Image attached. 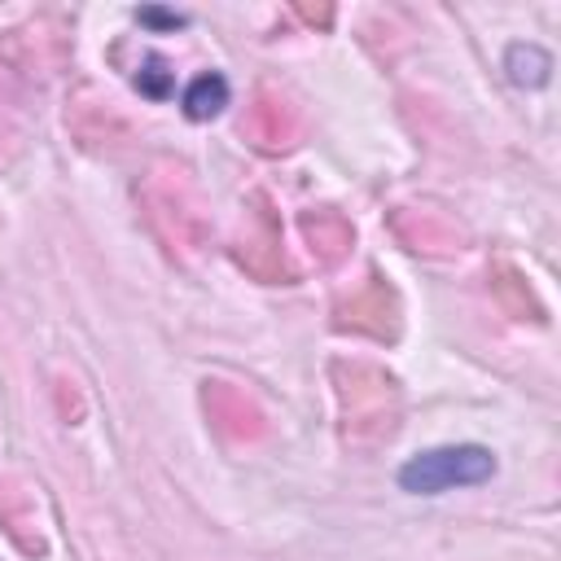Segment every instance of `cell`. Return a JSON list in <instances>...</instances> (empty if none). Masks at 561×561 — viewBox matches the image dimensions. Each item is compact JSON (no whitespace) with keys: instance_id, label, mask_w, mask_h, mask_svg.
Returning a JSON list of instances; mask_svg holds the SVG:
<instances>
[{"instance_id":"1","label":"cell","mask_w":561,"mask_h":561,"mask_svg":"<svg viewBox=\"0 0 561 561\" xmlns=\"http://www.w3.org/2000/svg\"><path fill=\"white\" fill-rule=\"evenodd\" d=\"M495 473V456L486 447L460 443V447H430L416 451L399 469V486L412 495H443L451 486H478Z\"/></svg>"},{"instance_id":"2","label":"cell","mask_w":561,"mask_h":561,"mask_svg":"<svg viewBox=\"0 0 561 561\" xmlns=\"http://www.w3.org/2000/svg\"><path fill=\"white\" fill-rule=\"evenodd\" d=\"M228 105V79L224 75H197L188 88H184V114L193 118V123H206V118H215L219 110Z\"/></svg>"},{"instance_id":"3","label":"cell","mask_w":561,"mask_h":561,"mask_svg":"<svg viewBox=\"0 0 561 561\" xmlns=\"http://www.w3.org/2000/svg\"><path fill=\"white\" fill-rule=\"evenodd\" d=\"M136 88H140V92H149V96H167V92H171V70H167L158 57H149V61H145V70L136 75Z\"/></svg>"},{"instance_id":"4","label":"cell","mask_w":561,"mask_h":561,"mask_svg":"<svg viewBox=\"0 0 561 561\" xmlns=\"http://www.w3.org/2000/svg\"><path fill=\"white\" fill-rule=\"evenodd\" d=\"M140 22H162V26H180V13H158V9H140Z\"/></svg>"}]
</instances>
